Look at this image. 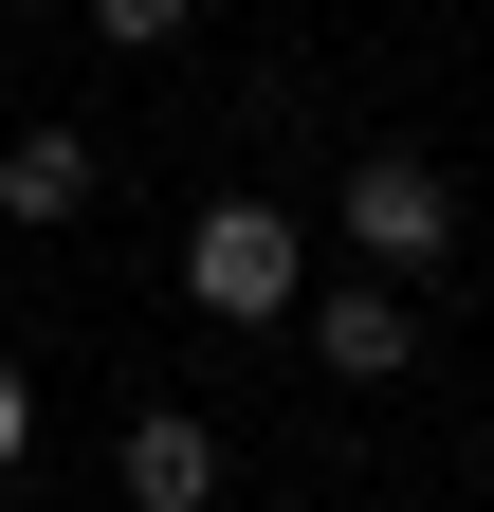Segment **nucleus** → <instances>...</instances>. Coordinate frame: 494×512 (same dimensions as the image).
Segmentation results:
<instances>
[{
    "label": "nucleus",
    "instance_id": "f03ea898",
    "mask_svg": "<svg viewBox=\"0 0 494 512\" xmlns=\"http://www.w3.org/2000/svg\"><path fill=\"white\" fill-rule=\"evenodd\" d=\"M330 220L366 238V275H440L458 256V183L421 147H366V165H330Z\"/></svg>",
    "mask_w": 494,
    "mask_h": 512
},
{
    "label": "nucleus",
    "instance_id": "f257e3e1",
    "mask_svg": "<svg viewBox=\"0 0 494 512\" xmlns=\"http://www.w3.org/2000/svg\"><path fill=\"white\" fill-rule=\"evenodd\" d=\"M183 311H202V330H293V311H312L293 202H202L183 220Z\"/></svg>",
    "mask_w": 494,
    "mask_h": 512
},
{
    "label": "nucleus",
    "instance_id": "7ed1b4c3",
    "mask_svg": "<svg viewBox=\"0 0 494 512\" xmlns=\"http://www.w3.org/2000/svg\"><path fill=\"white\" fill-rule=\"evenodd\" d=\"M92 183H110V147H92V128H19V147H0V220H19V238H55V220H92Z\"/></svg>",
    "mask_w": 494,
    "mask_h": 512
},
{
    "label": "nucleus",
    "instance_id": "20e7f679",
    "mask_svg": "<svg viewBox=\"0 0 494 512\" xmlns=\"http://www.w3.org/2000/svg\"><path fill=\"white\" fill-rule=\"evenodd\" d=\"M110 476H129V512H220V421H183V403H147L129 439H110Z\"/></svg>",
    "mask_w": 494,
    "mask_h": 512
},
{
    "label": "nucleus",
    "instance_id": "39448f33",
    "mask_svg": "<svg viewBox=\"0 0 494 512\" xmlns=\"http://www.w3.org/2000/svg\"><path fill=\"white\" fill-rule=\"evenodd\" d=\"M312 348H330V384H403V366H421V293H403V275H348V293L312 311Z\"/></svg>",
    "mask_w": 494,
    "mask_h": 512
},
{
    "label": "nucleus",
    "instance_id": "423d86ee",
    "mask_svg": "<svg viewBox=\"0 0 494 512\" xmlns=\"http://www.w3.org/2000/svg\"><path fill=\"white\" fill-rule=\"evenodd\" d=\"M183 19H202V0H92V37H110V55H183Z\"/></svg>",
    "mask_w": 494,
    "mask_h": 512
},
{
    "label": "nucleus",
    "instance_id": "0eeeda50",
    "mask_svg": "<svg viewBox=\"0 0 494 512\" xmlns=\"http://www.w3.org/2000/svg\"><path fill=\"white\" fill-rule=\"evenodd\" d=\"M0 458H37V384L19 366H0Z\"/></svg>",
    "mask_w": 494,
    "mask_h": 512
}]
</instances>
